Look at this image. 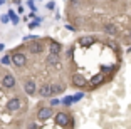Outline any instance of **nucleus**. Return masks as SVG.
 I'll list each match as a JSON object with an SVG mask.
<instances>
[{
    "mask_svg": "<svg viewBox=\"0 0 131 129\" xmlns=\"http://www.w3.org/2000/svg\"><path fill=\"white\" fill-rule=\"evenodd\" d=\"M5 4V0H0V5H4Z\"/></svg>",
    "mask_w": 131,
    "mask_h": 129,
    "instance_id": "obj_27",
    "label": "nucleus"
},
{
    "mask_svg": "<svg viewBox=\"0 0 131 129\" xmlns=\"http://www.w3.org/2000/svg\"><path fill=\"white\" fill-rule=\"evenodd\" d=\"M47 8H49V10H54V8H56V4H54V2H49V4H47Z\"/></svg>",
    "mask_w": 131,
    "mask_h": 129,
    "instance_id": "obj_22",
    "label": "nucleus"
},
{
    "mask_svg": "<svg viewBox=\"0 0 131 129\" xmlns=\"http://www.w3.org/2000/svg\"><path fill=\"white\" fill-rule=\"evenodd\" d=\"M10 62H12V59H10V57H8V55H5V57H2V64H5V65H8V64H10Z\"/></svg>",
    "mask_w": 131,
    "mask_h": 129,
    "instance_id": "obj_20",
    "label": "nucleus"
},
{
    "mask_svg": "<svg viewBox=\"0 0 131 129\" xmlns=\"http://www.w3.org/2000/svg\"><path fill=\"white\" fill-rule=\"evenodd\" d=\"M103 30H104V34H108V35H116L118 34V27L113 25V24H106L103 27Z\"/></svg>",
    "mask_w": 131,
    "mask_h": 129,
    "instance_id": "obj_11",
    "label": "nucleus"
},
{
    "mask_svg": "<svg viewBox=\"0 0 131 129\" xmlns=\"http://www.w3.org/2000/svg\"><path fill=\"white\" fill-rule=\"evenodd\" d=\"M59 52H61V44L56 40H50V54H57L59 55Z\"/></svg>",
    "mask_w": 131,
    "mask_h": 129,
    "instance_id": "obj_13",
    "label": "nucleus"
},
{
    "mask_svg": "<svg viewBox=\"0 0 131 129\" xmlns=\"http://www.w3.org/2000/svg\"><path fill=\"white\" fill-rule=\"evenodd\" d=\"M39 94L42 96V97H50V96H52V92H50V84L40 86V87H39Z\"/></svg>",
    "mask_w": 131,
    "mask_h": 129,
    "instance_id": "obj_9",
    "label": "nucleus"
},
{
    "mask_svg": "<svg viewBox=\"0 0 131 129\" xmlns=\"http://www.w3.org/2000/svg\"><path fill=\"white\" fill-rule=\"evenodd\" d=\"M72 84L76 86V87H84L86 84H88V80H86L81 74H76V76L72 77Z\"/></svg>",
    "mask_w": 131,
    "mask_h": 129,
    "instance_id": "obj_8",
    "label": "nucleus"
},
{
    "mask_svg": "<svg viewBox=\"0 0 131 129\" xmlns=\"http://www.w3.org/2000/svg\"><path fill=\"white\" fill-rule=\"evenodd\" d=\"M0 20H2L4 24H7V22H8L10 19H8V15H2V17H0Z\"/></svg>",
    "mask_w": 131,
    "mask_h": 129,
    "instance_id": "obj_23",
    "label": "nucleus"
},
{
    "mask_svg": "<svg viewBox=\"0 0 131 129\" xmlns=\"http://www.w3.org/2000/svg\"><path fill=\"white\" fill-rule=\"evenodd\" d=\"M72 102H74L72 96H67V97H64V99H62V104H64V106H71Z\"/></svg>",
    "mask_w": 131,
    "mask_h": 129,
    "instance_id": "obj_17",
    "label": "nucleus"
},
{
    "mask_svg": "<svg viewBox=\"0 0 131 129\" xmlns=\"http://www.w3.org/2000/svg\"><path fill=\"white\" fill-rule=\"evenodd\" d=\"M52 114H54L52 107L44 106V107H40V109L37 111V119H39V121H47V119L52 118Z\"/></svg>",
    "mask_w": 131,
    "mask_h": 129,
    "instance_id": "obj_1",
    "label": "nucleus"
},
{
    "mask_svg": "<svg viewBox=\"0 0 131 129\" xmlns=\"http://www.w3.org/2000/svg\"><path fill=\"white\" fill-rule=\"evenodd\" d=\"M24 91H25L27 96H34L35 92H37V86H35V82L32 79H29V80L24 82Z\"/></svg>",
    "mask_w": 131,
    "mask_h": 129,
    "instance_id": "obj_3",
    "label": "nucleus"
},
{
    "mask_svg": "<svg viewBox=\"0 0 131 129\" xmlns=\"http://www.w3.org/2000/svg\"><path fill=\"white\" fill-rule=\"evenodd\" d=\"M44 50V45H42V42H39V40H34L29 44V52L32 54H40Z\"/></svg>",
    "mask_w": 131,
    "mask_h": 129,
    "instance_id": "obj_6",
    "label": "nucleus"
},
{
    "mask_svg": "<svg viewBox=\"0 0 131 129\" xmlns=\"http://www.w3.org/2000/svg\"><path fill=\"white\" fill-rule=\"evenodd\" d=\"M59 104V99H52V102H50V106H57Z\"/></svg>",
    "mask_w": 131,
    "mask_h": 129,
    "instance_id": "obj_24",
    "label": "nucleus"
},
{
    "mask_svg": "<svg viewBox=\"0 0 131 129\" xmlns=\"http://www.w3.org/2000/svg\"><path fill=\"white\" fill-rule=\"evenodd\" d=\"M10 59H12V64L17 65V67H24V65L27 64V57L24 55L22 52H15Z\"/></svg>",
    "mask_w": 131,
    "mask_h": 129,
    "instance_id": "obj_2",
    "label": "nucleus"
},
{
    "mask_svg": "<svg viewBox=\"0 0 131 129\" xmlns=\"http://www.w3.org/2000/svg\"><path fill=\"white\" fill-rule=\"evenodd\" d=\"M59 55L57 54H49L47 55V59H46V64L47 65H59Z\"/></svg>",
    "mask_w": 131,
    "mask_h": 129,
    "instance_id": "obj_10",
    "label": "nucleus"
},
{
    "mask_svg": "<svg viewBox=\"0 0 131 129\" xmlns=\"http://www.w3.org/2000/svg\"><path fill=\"white\" fill-rule=\"evenodd\" d=\"M40 22H42L40 19H35L34 22H30V24H29V29H35V27H39V25H40Z\"/></svg>",
    "mask_w": 131,
    "mask_h": 129,
    "instance_id": "obj_18",
    "label": "nucleus"
},
{
    "mask_svg": "<svg viewBox=\"0 0 131 129\" xmlns=\"http://www.w3.org/2000/svg\"><path fill=\"white\" fill-rule=\"evenodd\" d=\"M35 39H39V37H35V35H27V37H24V40L25 42H34Z\"/></svg>",
    "mask_w": 131,
    "mask_h": 129,
    "instance_id": "obj_21",
    "label": "nucleus"
},
{
    "mask_svg": "<svg viewBox=\"0 0 131 129\" xmlns=\"http://www.w3.org/2000/svg\"><path fill=\"white\" fill-rule=\"evenodd\" d=\"M56 122H57L59 126H64V127H66V126L71 122V118L66 112H57V114H56Z\"/></svg>",
    "mask_w": 131,
    "mask_h": 129,
    "instance_id": "obj_4",
    "label": "nucleus"
},
{
    "mask_svg": "<svg viewBox=\"0 0 131 129\" xmlns=\"http://www.w3.org/2000/svg\"><path fill=\"white\" fill-rule=\"evenodd\" d=\"M93 40H94V37H82L79 42H81L82 45H89V44H93Z\"/></svg>",
    "mask_w": 131,
    "mask_h": 129,
    "instance_id": "obj_16",
    "label": "nucleus"
},
{
    "mask_svg": "<svg viewBox=\"0 0 131 129\" xmlns=\"http://www.w3.org/2000/svg\"><path fill=\"white\" fill-rule=\"evenodd\" d=\"M2 84H4V87L7 89H12V87H15V84H17V79L12 74H7V76L2 79Z\"/></svg>",
    "mask_w": 131,
    "mask_h": 129,
    "instance_id": "obj_5",
    "label": "nucleus"
},
{
    "mask_svg": "<svg viewBox=\"0 0 131 129\" xmlns=\"http://www.w3.org/2000/svg\"><path fill=\"white\" fill-rule=\"evenodd\" d=\"M4 49H5V45H4V44H0V52H2Z\"/></svg>",
    "mask_w": 131,
    "mask_h": 129,
    "instance_id": "obj_26",
    "label": "nucleus"
},
{
    "mask_svg": "<svg viewBox=\"0 0 131 129\" xmlns=\"http://www.w3.org/2000/svg\"><path fill=\"white\" fill-rule=\"evenodd\" d=\"M64 91H66L64 84H50V92L52 94H62Z\"/></svg>",
    "mask_w": 131,
    "mask_h": 129,
    "instance_id": "obj_12",
    "label": "nucleus"
},
{
    "mask_svg": "<svg viewBox=\"0 0 131 129\" xmlns=\"http://www.w3.org/2000/svg\"><path fill=\"white\" fill-rule=\"evenodd\" d=\"M82 97H84V92H77L76 96H72V99H74V102H77V101H81Z\"/></svg>",
    "mask_w": 131,
    "mask_h": 129,
    "instance_id": "obj_19",
    "label": "nucleus"
},
{
    "mask_svg": "<svg viewBox=\"0 0 131 129\" xmlns=\"http://www.w3.org/2000/svg\"><path fill=\"white\" fill-rule=\"evenodd\" d=\"M8 19L14 22V25H17V24H19V17H17V14L14 10H8Z\"/></svg>",
    "mask_w": 131,
    "mask_h": 129,
    "instance_id": "obj_15",
    "label": "nucleus"
},
{
    "mask_svg": "<svg viewBox=\"0 0 131 129\" xmlns=\"http://www.w3.org/2000/svg\"><path fill=\"white\" fill-rule=\"evenodd\" d=\"M66 29H67V30H71V32H74V27L72 25H66Z\"/></svg>",
    "mask_w": 131,
    "mask_h": 129,
    "instance_id": "obj_25",
    "label": "nucleus"
},
{
    "mask_svg": "<svg viewBox=\"0 0 131 129\" xmlns=\"http://www.w3.org/2000/svg\"><path fill=\"white\" fill-rule=\"evenodd\" d=\"M20 99L19 97H14V99H10V101H8L7 102V109L8 111H19L20 109Z\"/></svg>",
    "mask_w": 131,
    "mask_h": 129,
    "instance_id": "obj_7",
    "label": "nucleus"
},
{
    "mask_svg": "<svg viewBox=\"0 0 131 129\" xmlns=\"http://www.w3.org/2000/svg\"><path fill=\"white\" fill-rule=\"evenodd\" d=\"M103 80H104V76H103V74H97V76L93 77V80H91V86H93V87H96V86H99Z\"/></svg>",
    "mask_w": 131,
    "mask_h": 129,
    "instance_id": "obj_14",
    "label": "nucleus"
}]
</instances>
